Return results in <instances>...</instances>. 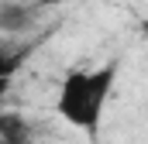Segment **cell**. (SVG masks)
<instances>
[{
  "label": "cell",
  "mask_w": 148,
  "mask_h": 144,
  "mask_svg": "<svg viewBox=\"0 0 148 144\" xmlns=\"http://www.w3.org/2000/svg\"><path fill=\"white\" fill-rule=\"evenodd\" d=\"M114 79H117V65H100V69H73L66 72V79L59 82V96H55V113L86 134L100 130L107 100L114 93Z\"/></svg>",
  "instance_id": "cell-1"
},
{
  "label": "cell",
  "mask_w": 148,
  "mask_h": 144,
  "mask_svg": "<svg viewBox=\"0 0 148 144\" xmlns=\"http://www.w3.org/2000/svg\"><path fill=\"white\" fill-rule=\"evenodd\" d=\"M35 17V7L28 3H14V0H3L0 3V31L3 35H14V31H24Z\"/></svg>",
  "instance_id": "cell-2"
},
{
  "label": "cell",
  "mask_w": 148,
  "mask_h": 144,
  "mask_svg": "<svg viewBox=\"0 0 148 144\" xmlns=\"http://www.w3.org/2000/svg\"><path fill=\"white\" fill-rule=\"evenodd\" d=\"M0 144H28V124L17 113H0Z\"/></svg>",
  "instance_id": "cell-3"
},
{
  "label": "cell",
  "mask_w": 148,
  "mask_h": 144,
  "mask_svg": "<svg viewBox=\"0 0 148 144\" xmlns=\"http://www.w3.org/2000/svg\"><path fill=\"white\" fill-rule=\"evenodd\" d=\"M45 7H59V3H73V0H41Z\"/></svg>",
  "instance_id": "cell-4"
}]
</instances>
